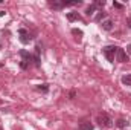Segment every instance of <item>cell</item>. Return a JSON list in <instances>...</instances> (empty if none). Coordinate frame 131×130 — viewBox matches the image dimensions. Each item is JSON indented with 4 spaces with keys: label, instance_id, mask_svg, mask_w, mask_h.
<instances>
[{
    "label": "cell",
    "instance_id": "1",
    "mask_svg": "<svg viewBox=\"0 0 131 130\" xmlns=\"http://www.w3.org/2000/svg\"><path fill=\"white\" fill-rule=\"evenodd\" d=\"M98 123L101 124V127H107V129H110V127L114 126V121L111 119V116H110L108 113H99L98 115Z\"/></svg>",
    "mask_w": 131,
    "mask_h": 130
},
{
    "label": "cell",
    "instance_id": "2",
    "mask_svg": "<svg viewBox=\"0 0 131 130\" xmlns=\"http://www.w3.org/2000/svg\"><path fill=\"white\" fill-rule=\"evenodd\" d=\"M116 52H117V46H105V48H104V55L107 57V60H108L110 63L114 61Z\"/></svg>",
    "mask_w": 131,
    "mask_h": 130
},
{
    "label": "cell",
    "instance_id": "3",
    "mask_svg": "<svg viewBox=\"0 0 131 130\" xmlns=\"http://www.w3.org/2000/svg\"><path fill=\"white\" fill-rule=\"evenodd\" d=\"M20 57H21V61H20L21 69H28V66H29L31 60H32V55L28 51H20Z\"/></svg>",
    "mask_w": 131,
    "mask_h": 130
},
{
    "label": "cell",
    "instance_id": "4",
    "mask_svg": "<svg viewBox=\"0 0 131 130\" xmlns=\"http://www.w3.org/2000/svg\"><path fill=\"white\" fill-rule=\"evenodd\" d=\"M18 37H20V41H21L23 44H28L29 41H32V35H31V32H29L28 29H25V28L18 29Z\"/></svg>",
    "mask_w": 131,
    "mask_h": 130
},
{
    "label": "cell",
    "instance_id": "5",
    "mask_svg": "<svg viewBox=\"0 0 131 130\" xmlns=\"http://www.w3.org/2000/svg\"><path fill=\"white\" fill-rule=\"evenodd\" d=\"M116 60H117L119 63H127V61H128V54H127L124 49L117 48V52H116Z\"/></svg>",
    "mask_w": 131,
    "mask_h": 130
},
{
    "label": "cell",
    "instance_id": "6",
    "mask_svg": "<svg viewBox=\"0 0 131 130\" xmlns=\"http://www.w3.org/2000/svg\"><path fill=\"white\" fill-rule=\"evenodd\" d=\"M102 29L104 31H107V32H110V31H113V28H114V23H113V20H110V18H107V20H104L102 22Z\"/></svg>",
    "mask_w": 131,
    "mask_h": 130
},
{
    "label": "cell",
    "instance_id": "7",
    "mask_svg": "<svg viewBox=\"0 0 131 130\" xmlns=\"http://www.w3.org/2000/svg\"><path fill=\"white\" fill-rule=\"evenodd\" d=\"M116 126H117L119 129H125V127H128V121L124 119V118H119V119L116 121Z\"/></svg>",
    "mask_w": 131,
    "mask_h": 130
},
{
    "label": "cell",
    "instance_id": "8",
    "mask_svg": "<svg viewBox=\"0 0 131 130\" xmlns=\"http://www.w3.org/2000/svg\"><path fill=\"white\" fill-rule=\"evenodd\" d=\"M79 18H81V17H79L78 12H67V20L75 22V20H79Z\"/></svg>",
    "mask_w": 131,
    "mask_h": 130
},
{
    "label": "cell",
    "instance_id": "9",
    "mask_svg": "<svg viewBox=\"0 0 131 130\" xmlns=\"http://www.w3.org/2000/svg\"><path fill=\"white\" fill-rule=\"evenodd\" d=\"M121 81H122V84H124V86L131 87V75H124V77L121 78Z\"/></svg>",
    "mask_w": 131,
    "mask_h": 130
},
{
    "label": "cell",
    "instance_id": "10",
    "mask_svg": "<svg viewBox=\"0 0 131 130\" xmlns=\"http://www.w3.org/2000/svg\"><path fill=\"white\" fill-rule=\"evenodd\" d=\"M79 130H93V124L92 123H81V126H79Z\"/></svg>",
    "mask_w": 131,
    "mask_h": 130
},
{
    "label": "cell",
    "instance_id": "11",
    "mask_svg": "<svg viewBox=\"0 0 131 130\" xmlns=\"http://www.w3.org/2000/svg\"><path fill=\"white\" fill-rule=\"evenodd\" d=\"M95 11H96V6H95V3H93V5H90V6L85 9V14H87L89 17H92V15L95 14Z\"/></svg>",
    "mask_w": 131,
    "mask_h": 130
},
{
    "label": "cell",
    "instance_id": "12",
    "mask_svg": "<svg viewBox=\"0 0 131 130\" xmlns=\"http://www.w3.org/2000/svg\"><path fill=\"white\" fill-rule=\"evenodd\" d=\"M37 90H40V92L46 94V92L49 90V86H47V84H38V86H37Z\"/></svg>",
    "mask_w": 131,
    "mask_h": 130
},
{
    "label": "cell",
    "instance_id": "13",
    "mask_svg": "<svg viewBox=\"0 0 131 130\" xmlns=\"http://www.w3.org/2000/svg\"><path fill=\"white\" fill-rule=\"evenodd\" d=\"M72 34H73L78 40H81V37H82V31H81V29H76V28H73V29H72Z\"/></svg>",
    "mask_w": 131,
    "mask_h": 130
},
{
    "label": "cell",
    "instance_id": "14",
    "mask_svg": "<svg viewBox=\"0 0 131 130\" xmlns=\"http://www.w3.org/2000/svg\"><path fill=\"white\" fill-rule=\"evenodd\" d=\"M104 18H105V12H102V11H99L98 15L95 17V20H96V22H102Z\"/></svg>",
    "mask_w": 131,
    "mask_h": 130
},
{
    "label": "cell",
    "instance_id": "15",
    "mask_svg": "<svg viewBox=\"0 0 131 130\" xmlns=\"http://www.w3.org/2000/svg\"><path fill=\"white\" fill-rule=\"evenodd\" d=\"M32 60H34V63H35V66H37V67L41 64V63H40V55H38V54H35V55H34Z\"/></svg>",
    "mask_w": 131,
    "mask_h": 130
},
{
    "label": "cell",
    "instance_id": "16",
    "mask_svg": "<svg viewBox=\"0 0 131 130\" xmlns=\"http://www.w3.org/2000/svg\"><path fill=\"white\" fill-rule=\"evenodd\" d=\"M113 6H114V8H117V9H124V5H121V3H117V2H114V3H113Z\"/></svg>",
    "mask_w": 131,
    "mask_h": 130
},
{
    "label": "cell",
    "instance_id": "17",
    "mask_svg": "<svg viewBox=\"0 0 131 130\" xmlns=\"http://www.w3.org/2000/svg\"><path fill=\"white\" fill-rule=\"evenodd\" d=\"M104 5H105V2H96V3H95V6H99V8H102Z\"/></svg>",
    "mask_w": 131,
    "mask_h": 130
},
{
    "label": "cell",
    "instance_id": "18",
    "mask_svg": "<svg viewBox=\"0 0 131 130\" xmlns=\"http://www.w3.org/2000/svg\"><path fill=\"white\" fill-rule=\"evenodd\" d=\"M125 52H127V54H130V55H131V44H128V46H127V51H125Z\"/></svg>",
    "mask_w": 131,
    "mask_h": 130
},
{
    "label": "cell",
    "instance_id": "19",
    "mask_svg": "<svg viewBox=\"0 0 131 130\" xmlns=\"http://www.w3.org/2000/svg\"><path fill=\"white\" fill-rule=\"evenodd\" d=\"M127 25H128V28L131 29V17H128V20H127Z\"/></svg>",
    "mask_w": 131,
    "mask_h": 130
},
{
    "label": "cell",
    "instance_id": "20",
    "mask_svg": "<svg viewBox=\"0 0 131 130\" xmlns=\"http://www.w3.org/2000/svg\"><path fill=\"white\" fill-rule=\"evenodd\" d=\"M5 14H6V12H5V11H0V17H3V15H5Z\"/></svg>",
    "mask_w": 131,
    "mask_h": 130
},
{
    "label": "cell",
    "instance_id": "21",
    "mask_svg": "<svg viewBox=\"0 0 131 130\" xmlns=\"http://www.w3.org/2000/svg\"><path fill=\"white\" fill-rule=\"evenodd\" d=\"M0 67H3V63H0Z\"/></svg>",
    "mask_w": 131,
    "mask_h": 130
},
{
    "label": "cell",
    "instance_id": "22",
    "mask_svg": "<svg viewBox=\"0 0 131 130\" xmlns=\"http://www.w3.org/2000/svg\"><path fill=\"white\" fill-rule=\"evenodd\" d=\"M0 49H2V44H0Z\"/></svg>",
    "mask_w": 131,
    "mask_h": 130
},
{
    "label": "cell",
    "instance_id": "23",
    "mask_svg": "<svg viewBox=\"0 0 131 130\" xmlns=\"http://www.w3.org/2000/svg\"><path fill=\"white\" fill-rule=\"evenodd\" d=\"M0 130H3V129H2V127H0Z\"/></svg>",
    "mask_w": 131,
    "mask_h": 130
}]
</instances>
